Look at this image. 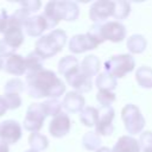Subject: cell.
Here are the masks:
<instances>
[{
	"label": "cell",
	"mask_w": 152,
	"mask_h": 152,
	"mask_svg": "<svg viewBox=\"0 0 152 152\" xmlns=\"http://www.w3.org/2000/svg\"><path fill=\"white\" fill-rule=\"evenodd\" d=\"M4 64H5V63H4V59H2V57L0 56V70L4 69Z\"/></svg>",
	"instance_id": "cell-39"
},
{
	"label": "cell",
	"mask_w": 152,
	"mask_h": 152,
	"mask_svg": "<svg viewBox=\"0 0 152 152\" xmlns=\"http://www.w3.org/2000/svg\"><path fill=\"white\" fill-rule=\"evenodd\" d=\"M135 81L141 88L151 89L152 88V68L150 66H140L135 71Z\"/></svg>",
	"instance_id": "cell-22"
},
{
	"label": "cell",
	"mask_w": 152,
	"mask_h": 152,
	"mask_svg": "<svg viewBox=\"0 0 152 152\" xmlns=\"http://www.w3.org/2000/svg\"><path fill=\"white\" fill-rule=\"evenodd\" d=\"M25 65L27 74L37 72L43 69V58L36 51H32L25 57Z\"/></svg>",
	"instance_id": "cell-26"
},
{
	"label": "cell",
	"mask_w": 152,
	"mask_h": 152,
	"mask_svg": "<svg viewBox=\"0 0 152 152\" xmlns=\"http://www.w3.org/2000/svg\"><path fill=\"white\" fill-rule=\"evenodd\" d=\"M24 43L23 28L13 27L4 32V38L0 39V56L8 58L14 55L15 50Z\"/></svg>",
	"instance_id": "cell-5"
},
{
	"label": "cell",
	"mask_w": 152,
	"mask_h": 152,
	"mask_svg": "<svg viewBox=\"0 0 152 152\" xmlns=\"http://www.w3.org/2000/svg\"><path fill=\"white\" fill-rule=\"evenodd\" d=\"M71 128V120L68 114L61 113L55 116L49 125V133L55 138H62L69 133Z\"/></svg>",
	"instance_id": "cell-11"
},
{
	"label": "cell",
	"mask_w": 152,
	"mask_h": 152,
	"mask_svg": "<svg viewBox=\"0 0 152 152\" xmlns=\"http://www.w3.org/2000/svg\"><path fill=\"white\" fill-rule=\"evenodd\" d=\"M19 5H20V8H24L26 12L31 14V13L37 12L40 8L42 2L39 0H26V1H20Z\"/></svg>",
	"instance_id": "cell-35"
},
{
	"label": "cell",
	"mask_w": 152,
	"mask_h": 152,
	"mask_svg": "<svg viewBox=\"0 0 152 152\" xmlns=\"http://www.w3.org/2000/svg\"><path fill=\"white\" fill-rule=\"evenodd\" d=\"M135 66V61L132 55H115L104 62V69L115 78H122L131 72Z\"/></svg>",
	"instance_id": "cell-3"
},
{
	"label": "cell",
	"mask_w": 152,
	"mask_h": 152,
	"mask_svg": "<svg viewBox=\"0 0 152 152\" xmlns=\"http://www.w3.org/2000/svg\"><path fill=\"white\" fill-rule=\"evenodd\" d=\"M96 152H113L110 148H108V147H100L99 150H96Z\"/></svg>",
	"instance_id": "cell-38"
},
{
	"label": "cell",
	"mask_w": 152,
	"mask_h": 152,
	"mask_svg": "<svg viewBox=\"0 0 152 152\" xmlns=\"http://www.w3.org/2000/svg\"><path fill=\"white\" fill-rule=\"evenodd\" d=\"M127 49L131 53H141L147 46V42L141 34H132L127 39Z\"/></svg>",
	"instance_id": "cell-24"
},
{
	"label": "cell",
	"mask_w": 152,
	"mask_h": 152,
	"mask_svg": "<svg viewBox=\"0 0 152 152\" xmlns=\"http://www.w3.org/2000/svg\"><path fill=\"white\" fill-rule=\"evenodd\" d=\"M66 33L63 30L56 28L52 30L49 34L42 36L37 42H36V49L34 51L44 59V58H50L58 53L65 45L66 43Z\"/></svg>",
	"instance_id": "cell-2"
},
{
	"label": "cell",
	"mask_w": 152,
	"mask_h": 152,
	"mask_svg": "<svg viewBox=\"0 0 152 152\" xmlns=\"http://www.w3.org/2000/svg\"><path fill=\"white\" fill-rule=\"evenodd\" d=\"M139 146L141 152H152V132L145 131L139 137Z\"/></svg>",
	"instance_id": "cell-32"
},
{
	"label": "cell",
	"mask_w": 152,
	"mask_h": 152,
	"mask_svg": "<svg viewBox=\"0 0 152 152\" xmlns=\"http://www.w3.org/2000/svg\"><path fill=\"white\" fill-rule=\"evenodd\" d=\"M121 119L126 131L132 135L140 133L145 126V118L142 116L140 109L133 103H128L122 108Z\"/></svg>",
	"instance_id": "cell-4"
},
{
	"label": "cell",
	"mask_w": 152,
	"mask_h": 152,
	"mask_svg": "<svg viewBox=\"0 0 152 152\" xmlns=\"http://www.w3.org/2000/svg\"><path fill=\"white\" fill-rule=\"evenodd\" d=\"M114 109L112 106H103L99 110V119L95 125V132L99 135H112L114 131Z\"/></svg>",
	"instance_id": "cell-8"
},
{
	"label": "cell",
	"mask_w": 152,
	"mask_h": 152,
	"mask_svg": "<svg viewBox=\"0 0 152 152\" xmlns=\"http://www.w3.org/2000/svg\"><path fill=\"white\" fill-rule=\"evenodd\" d=\"M28 145L31 147V150L34 151H44L45 148H48L49 146V139L46 138V135L42 134V133H31L28 137Z\"/></svg>",
	"instance_id": "cell-27"
},
{
	"label": "cell",
	"mask_w": 152,
	"mask_h": 152,
	"mask_svg": "<svg viewBox=\"0 0 152 152\" xmlns=\"http://www.w3.org/2000/svg\"><path fill=\"white\" fill-rule=\"evenodd\" d=\"M21 138V126L14 120H6L0 124V142L12 145Z\"/></svg>",
	"instance_id": "cell-9"
},
{
	"label": "cell",
	"mask_w": 152,
	"mask_h": 152,
	"mask_svg": "<svg viewBox=\"0 0 152 152\" xmlns=\"http://www.w3.org/2000/svg\"><path fill=\"white\" fill-rule=\"evenodd\" d=\"M43 17L46 20L48 30L49 28H53L61 20H63L61 1H49L45 5L44 12H43Z\"/></svg>",
	"instance_id": "cell-14"
},
{
	"label": "cell",
	"mask_w": 152,
	"mask_h": 152,
	"mask_svg": "<svg viewBox=\"0 0 152 152\" xmlns=\"http://www.w3.org/2000/svg\"><path fill=\"white\" fill-rule=\"evenodd\" d=\"M44 113L46 116H57L62 113V102H59L57 99H49L42 103Z\"/></svg>",
	"instance_id": "cell-30"
},
{
	"label": "cell",
	"mask_w": 152,
	"mask_h": 152,
	"mask_svg": "<svg viewBox=\"0 0 152 152\" xmlns=\"http://www.w3.org/2000/svg\"><path fill=\"white\" fill-rule=\"evenodd\" d=\"M99 119V109H96L93 106L84 107L80 112V120L81 122L87 127H93L96 125Z\"/></svg>",
	"instance_id": "cell-23"
},
{
	"label": "cell",
	"mask_w": 152,
	"mask_h": 152,
	"mask_svg": "<svg viewBox=\"0 0 152 152\" xmlns=\"http://www.w3.org/2000/svg\"><path fill=\"white\" fill-rule=\"evenodd\" d=\"M7 109H8V108H7V104H6L5 100H4V97L0 96V116H2V115L6 113Z\"/></svg>",
	"instance_id": "cell-36"
},
{
	"label": "cell",
	"mask_w": 152,
	"mask_h": 152,
	"mask_svg": "<svg viewBox=\"0 0 152 152\" xmlns=\"http://www.w3.org/2000/svg\"><path fill=\"white\" fill-rule=\"evenodd\" d=\"M26 89L31 97L57 99L65 91L64 82L56 74L48 69L26 75Z\"/></svg>",
	"instance_id": "cell-1"
},
{
	"label": "cell",
	"mask_w": 152,
	"mask_h": 152,
	"mask_svg": "<svg viewBox=\"0 0 152 152\" xmlns=\"http://www.w3.org/2000/svg\"><path fill=\"white\" fill-rule=\"evenodd\" d=\"M62 6V14H63V20L66 21H74L78 18L80 14V8L78 5L75 1H61Z\"/></svg>",
	"instance_id": "cell-25"
},
{
	"label": "cell",
	"mask_w": 152,
	"mask_h": 152,
	"mask_svg": "<svg viewBox=\"0 0 152 152\" xmlns=\"http://www.w3.org/2000/svg\"><path fill=\"white\" fill-rule=\"evenodd\" d=\"M80 69V64L76 57L74 56H64L58 62V72L63 75L64 77L71 75L72 72L77 71Z\"/></svg>",
	"instance_id": "cell-20"
},
{
	"label": "cell",
	"mask_w": 152,
	"mask_h": 152,
	"mask_svg": "<svg viewBox=\"0 0 152 152\" xmlns=\"http://www.w3.org/2000/svg\"><path fill=\"white\" fill-rule=\"evenodd\" d=\"M25 152H38V151H34V150H31V148H30V150H26Z\"/></svg>",
	"instance_id": "cell-40"
},
{
	"label": "cell",
	"mask_w": 152,
	"mask_h": 152,
	"mask_svg": "<svg viewBox=\"0 0 152 152\" xmlns=\"http://www.w3.org/2000/svg\"><path fill=\"white\" fill-rule=\"evenodd\" d=\"M24 30L31 37H39L45 30H48V24L43 14L33 15V17H30L25 23Z\"/></svg>",
	"instance_id": "cell-16"
},
{
	"label": "cell",
	"mask_w": 152,
	"mask_h": 152,
	"mask_svg": "<svg viewBox=\"0 0 152 152\" xmlns=\"http://www.w3.org/2000/svg\"><path fill=\"white\" fill-rule=\"evenodd\" d=\"M45 113L42 103H31L26 110L24 119V128L28 132L36 133L39 132L45 121Z\"/></svg>",
	"instance_id": "cell-6"
},
{
	"label": "cell",
	"mask_w": 152,
	"mask_h": 152,
	"mask_svg": "<svg viewBox=\"0 0 152 152\" xmlns=\"http://www.w3.org/2000/svg\"><path fill=\"white\" fill-rule=\"evenodd\" d=\"M6 104H7V108L8 109H17L21 106V97L19 94H15V93H5V95L2 96Z\"/></svg>",
	"instance_id": "cell-34"
},
{
	"label": "cell",
	"mask_w": 152,
	"mask_h": 152,
	"mask_svg": "<svg viewBox=\"0 0 152 152\" xmlns=\"http://www.w3.org/2000/svg\"><path fill=\"white\" fill-rule=\"evenodd\" d=\"M82 145L88 151H96L100 148L101 145V138L100 135L94 131L87 132L82 138Z\"/></svg>",
	"instance_id": "cell-28"
},
{
	"label": "cell",
	"mask_w": 152,
	"mask_h": 152,
	"mask_svg": "<svg viewBox=\"0 0 152 152\" xmlns=\"http://www.w3.org/2000/svg\"><path fill=\"white\" fill-rule=\"evenodd\" d=\"M65 80H66L68 84L71 86L75 89V91H78L81 94L82 93H88L93 88V81H91V78L88 77V76H86L81 71V68L77 71L72 72L71 75L66 76Z\"/></svg>",
	"instance_id": "cell-13"
},
{
	"label": "cell",
	"mask_w": 152,
	"mask_h": 152,
	"mask_svg": "<svg viewBox=\"0 0 152 152\" xmlns=\"http://www.w3.org/2000/svg\"><path fill=\"white\" fill-rule=\"evenodd\" d=\"M114 13V1L110 0H97L90 5L89 18L95 24H102L107 18Z\"/></svg>",
	"instance_id": "cell-7"
},
{
	"label": "cell",
	"mask_w": 152,
	"mask_h": 152,
	"mask_svg": "<svg viewBox=\"0 0 152 152\" xmlns=\"http://www.w3.org/2000/svg\"><path fill=\"white\" fill-rule=\"evenodd\" d=\"M81 71L88 76V77H93L95 75H97L99 70H100V59L95 56V55H89L86 56L81 63Z\"/></svg>",
	"instance_id": "cell-19"
},
{
	"label": "cell",
	"mask_w": 152,
	"mask_h": 152,
	"mask_svg": "<svg viewBox=\"0 0 152 152\" xmlns=\"http://www.w3.org/2000/svg\"><path fill=\"white\" fill-rule=\"evenodd\" d=\"M84 97L78 91H69L63 99L62 106L69 113H78L84 108Z\"/></svg>",
	"instance_id": "cell-15"
},
{
	"label": "cell",
	"mask_w": 152,
	"mask_h": 152,
	"mask_svg": "<svg viewBox=\"0 0 152 152\" xmlns=\"http://www.w3.org/2000/svg\"><path fill=\"white\" fill-rule=\"evenodd\" d=\"M99 46V44L89 36V33L76 34L69 42V50L72 53H82L88 50H94Z\"/></svg>",
	"instance_id": "cell-12"
},
{
	"label": "cell",
	"mask_w": 152,
	"mask_h": 152,
	"mask_svg": "<svg viewBox=\"0 0 152 152\" xmlns=\"http://www.w3.org/2000/svg\"><path fill=\"white\" fill-rule=\"evenodd\" d=\"M113 152H141L139 141L129 135H122L115 142Z\"/></svg>",
	"instance_id": "cell-18"
},
{
	"label": "cell",
	"mask_w": 152,
	"mask_h": 152,
	"mask_svg": "<svg viewBox=\"0 0 152 152\" xmlns=\"http://www.w3.org/2000/svg\"><path fill=\"white\" fill-rule=\"evenodd\" d=\"M24 82L20 80V78H11L6 82L5 87H4V90L5 93H15V94H19L24 90Z\"/></svg>",
	"instance_id": "cell-31"
},
{
	"label": "cell",
	"mask_w": 152,
	"mask_h": 152,
	"mask_svg": "<svg viewBox=\"0 0 152 152\" xmlns=\"http://www.w3.org/2000/svg\"><path fill=\"white\" fill-rule=\"evenodd\" d=\"M101 32H102V37L104 40H110L113 43L122 42L126 37V28L118 20L102 23Z\"/></svg>",
	"instance_id": "cell-10"
},
{
	"label": "cell",
	"mask_w": 152,
	"mask_h": 152,
	"mask_svg": "<svg viewBox=\"0 0 152 152\" xmlns=\"http://www.w3.org/2000/svg\"><path fill=\"white\" fill-rule=\"evenodd\" d=\"M116 84H118L116 78L107 71L100 72L96 76L95 86L97 87L99 90H110V91H113L116 88Z\"/></svg>",
	"instance_id": "cell-21"
},
{
	"label": "cell",
	"mask_w": 152,
	"mask_h": 152,
	"mask_svg": "<svg viewBox=\"0 0 152 152\" xmlns=\"http://www.w3.org/2000/svg\"><path fill=\"white\" fill-rule=\"evenodd\" d=\"M116 96L113 91L110 90H99L96 94V100L97 102H100V104L103 106H110L114 101H115Z\"/></svg>",
	"instance_id": "cell-33"
},
{
	"label": "cell",
	"mask_w": 152,
	"mask_h": 152,
	"mask_svg": "<svg viewBox=\"0 0 152 152\" xmlns=\"http://www.w3.org/2000/svg\"><path fill=\"white\" fill-rule=\"evenodd\" d=\"M131 13V4L125 0H116L114 1V13L113 17L119 20L126 19Z\"/></svg>",
	"instance_id": "cell-29"
},
{
	"label": "cell",
	"mask_w": 152,
	"mask_h": 152,
	"mask_svg": "<svg viewBox=\"0 0 152 152\" xmlns=\"http://www.w3.org/2000/svg\"><path fill=\"white\" fill-rule=\"evenodd\" d=\"M0 152H10L8 145H6L4 142H0Z\"/></svg>",
	"instance_id": "cell-37"
},
{
	"label": "cell",
	"mask_w": 152,
	"mask_h": 152,
	"mask_svg": "<svg viewBox=\"0 0 152 152\" xmlns=\"http://www.w3.org/2000/svg\"><path fill=\"white\" fill-rule=\"evenodd\" d=\"M4 70L11 75L14 76H21L26 72V65H25V58L21 55L14 53L6 58L4 64Z\"/></svg>",
	"instance_id": "cell-17"
}]
</instances>
